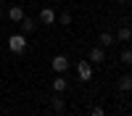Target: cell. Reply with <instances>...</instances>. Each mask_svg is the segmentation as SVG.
Returning <instances> with one entry per match:
<instances>
[{
	"label": "cell",
	"instance_id": "cell-1",
	"mask_svg": "<svg viewBox=\"0 0 132 116\" xmlns=\"http://www.w3.org/2000/svg\"><path fill=\"white\" fill-rule=\"evenodd\" d=\"M8 50L13 53V56H21V53L27 50V37L24 34H11L8 37Z\"/></svg>",
	"mask_w": 132,
	"mask_h": 116
},
{
	"label": "cell",
	"instance_id": "cell-2",
	"mask_svg": "<svg viewBox=\"0 0 132 116\" xmlns=\"http://www.w3.org/2000/svg\"><path fill=\"white\" fill-rule=\"evenodd\" d=\"M50 66H53V71H56V74H63L66 69H69V58H66L63 53H58V56H53Z\"/></svg>",
	"mask_w": 132,
	"mask_h": 116
},
{
	"label": "cell",
	"instance_id": "cell-3",
	"mask_svg": "<svg viewBox=\"0 0 132 116\" xmlns=\"http://www.w3.org/2000/svg\"><path fill=\"white\" fill-rule=\"evenodd\" d=\"M77 74H79L82 82H90V77H93V63L90 61H79V63H77Z\"/></svg>",
	"mask_w": 132,
	"mask_h": 116
},
{
	"label": "cell",
	"instance_id": "cell-4",
	"mask_svg": "<svg viewBox=\"0 0 132 116\" xmlns=\"http://www.w3.org/2000/svg\"><path fill=\"white\" fill-rule=\"evenodd\" d=\"M19 24H21V34H24V37H27V34H32V32L37 29V24H35V19H29V16H24V19L19 21Z\"/></svg>",
	"mask_w": 132,
	"mask_h": 116
},
{
	"label": "cell",
	"instance_id": "cell-5",
	"mask_svg": "<svg viewBox=\"0 0 132 116\" xmlns=\"http://www.w3.org/2000/svg\"><path fill=\"white\" fill-rule=\"evenodd\" d=\"M103 58H106V48H90V63H103Z\"/></svg>",
	"mask_w": 132,
	"mask_h": 116
},
{
	"label": "cell",
	"instance_id": "cell-6",
	"mask_svg": "<svg viewBox=\"0 0 132 116\" xmlns=\"http://www.w3.org/2000/svg\"><path fill=\"white\" fill-rule=\"evenodd\" d=\"M8 19L19 24V21L24 19V8H21V5H11V8H8Z\"/></svg>",
	"mask_w": 132,
	"mask_h": 116
},
{
	"label": "cell",
	"instance_id": "cell-7",
	"mask_svg": "<svg viewBox=\"0 0 132 116\" xmlns=\"http://www.w3.org/2000/svg\"><path fill=\"white\" fill-rule=\"evenodd\" d=\"M40 21L42 24H53V21H56V11L53 8H42L40 11Z\"/></svg>",
	"mask_w": 132,
	"mask_h": 116
},
{
	"label": "cell",
	"instance_id": "cell-8",
	"mask_svg": "<svg viewBox=\"0 0 132 116\" xmlns=\"http://www.w3.org/2000/svg\"><path fill=\"white\" fill-rule=\"evenodd\" d=\"M98 45L101 48H111L114 45V34L111 32H101V34H98Z\"/></svg>",
	"mask_w": 132,
	"mask_h": 116
},
{
	"label": "cell",
	"instance_id": "cell-9",
	"mask_svg": "<svg viewBox=\"0 0 132 116\" xmlns=\"http://www.w3.org/2000/svg\"><path fill=\"white\" fill-rule=\"evenodd\" d=\"M116 40H119V42H129V40H132V29H129V26H119Z\"/></svg>",
	"mask_w": 132,
	"mask_h": 116
},
{
	"label": "cell",
	"instance_id": "cell-10",
	"mask_svg": "<svg viewBox=\"0 0 132 116\" xmlns=\"http://www.w3.org/2000/svg\"><path fill=\"white\" fill-rule=\"evenodd\" d=\"M53 90H56V92H63V90H66V79H63V74H56V79H53Z\"/></svg>",
	"mask_w": 132,
	"mask_h": 116
},
{
	"label": "cell",
	"instance_id": "cell-11",
	"mask_svg": "<svg viewBox=\"0 0 132 116\" xmlns=\"http://www.w3.org/2000/svg\"><path fill=\"white\" fill-rule=\"evenodd\" d=\"M53 111H58V113L66 111V103H63V98H61V92H56V98H53Z\"/></svg>",
	"mask_w": 132,
	"mask_h": 116
},
{
	"label": "cell",
	"instance_id": "cell-12",
	"mask_svg": "<svg viewBox=\"0 0 132 116\" xmlns=\"http://www.w3.org/2000/svg\"><path fill=\"white\" fill-rule=\"evenodd\" d=\"M58 21H61L63 26H69V24H71V13H69V11H61V13H58Z\"/></svg>",
	"mask_w": 132,
	"mask_h": 116
},
{
	"label": "cell",
	"instance_id": "cell-13",
	"mask_svg": "<svg viewBox=\"0 0 132 116\" xmlns=\"http://www.w3.org/2000/svg\"><path fill=\"white\" fill-rule=\"evenodd\" d=\"M119 90H132V77H122L119 79Z\"/></svg>",
	"mask_w": 132,
	"mask_h": 116
},
{
	"label": "cell",
	"instance_id": "cell-14",
	"mask_svg": "<svg viewBox=\"0 0 132 116\" xmlns=\"http://www.w3.org/2000/svg\"><path fill=\"white\" fill-rule=\"evenodd\" d=\"M122 63H124V66H129V63H132V50H129V48L122 50Z\"/></svg>",
	"mask_w": 132,
	"mask_h": 116
},
{
	"label": "cell",
	"instance_id": "cell-15",
	"mask_svg": "<svg viewBox=\"0 0 132 116\" xmlns=\"http://www.w3.org/2000/svg\"><path fill=\"white\" fill-rule=\"evenodd\" d=\"M87 116H106V111L101 108V105H95V108H90V113H87Z\"/></svg>",
	"mask_w": 132,
	"mask_h": 116
},
{
	"label": "cell",
	"instance_id": "cell-16",
	"mask_svg": "<svg viewBox=\"0 0 132 116\" xmlns=\"http://www.w3.org/2000/svg\"><path fill=\"white\" fill-rule=\"evenodd\" d=\"M77 116H87V113H77Z\"/></svg>",
	"mask_w": 132,
	"mask_h": 116
},
{
	"label": "cell",
	"instance_id": "cell-17",
	"mask_svg": "<svg viewBox=\"0 0 132 116\" xmlns=\"http://www.w3.org/2000/svg\"><path fill=\"white\" fill-rule=\"evenodd\" d=\"M119 3H127V0H119Z\"/></svg>",
	"mask_w": 132,
	"mask_h": 116
}]
</instances>
